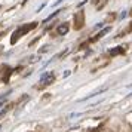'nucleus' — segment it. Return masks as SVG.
I'll list each match as a JSON object with an SVG mask.
<instances>
[{
  "instance_id": "f257e3e1",
  "label": "nucleus",
  "mask_w": 132,
  "mask_h": 132,
  "mask_svg": "<svg viewBox=\"0 0 132 132\" xmlns=\"http://www.w3.org/2000/svg\"><path fill=\"white\" fill-rule=\"evenodd\" d=\"M37 27V22H30V24H24V25H21L19 28H16L15 30V33L12 34V37H11V43L12 45H15V43L18 42V39L19 37H22V36H25L28 31H31V30H34Z\"/></svg>"
},
{
  "instance_id": "f03ea898",
  "label": "nucleus",
  "mask_w": 132,
  "mask_h": 132,
  "mask_svg": "<svg viewBox=\"0 0 132 132\" xmlns=\"http://www.w3.org/2000/svg\"><path fill=\"white\" fill-rule=\"evenodd\" d=\"M52 82H55V73H54V71L45 73L42 77H40V85H39V88L48 86V85H51Z\"/></svg>"
},
{
  "instance_id": "7ed1b4c3",
  "label": "nucleus",
  "mask_w": 132,
  "mask_h": 132,
  "mask_svg": "<svg viewBox=\"0 0 132 132\" xmlns=\"http://www.w3.org/2000/svg\"><path fill=\"white\" fill-rule=\"evenodd\" d=\"M74 28L76 30H80L82 27H83L85 24V15H83V11H80V12H77L76 15H74Z\"/></svg>"
},
{
  "instance_id": "20e7f679",
  "label": "nucleus",
  "mask_w": 132,
  "mask_h": 132,
  "mask_svg": "<svg viewBox=\"0 0 132 132\" xmlns=\"http://www.w3.org/2000/svg\"><path fill=\"white\" fill-rule=\"evenodd\" d=\"M68 30H70L68 22H62V24H60L56 27V34H58V36H64V34L68 33Z\"/></svg>"
},
{
  "instance_id": "39448f33",
  "label": "nucleus",
  "mask_w": 132,
  "mask_h": 132,
  "mask_svg": "<svg viewBox=\"0 0 132 132\" xmlns=\"http://www.w3.org/2000/svg\"><path fill=\"white\" fill-rule=\"evenodd\" d=\"M123 54H125V46H117V48H113L108 51L110 56H117V55H123Z\"/></svg>"
},
{
  "instance_id": "423d86ee",
  "label": "nucleus",
  "mask_w": 132,
  "mask_h": 132,
  "mask_svg": "<svg viewBox=\"0 0 132 132\" xmlns=\"http://www.w3.org/2000/svg\"><path fill=\"white\" fill-rule=\"evenodd\" d=\"M110 31H111V27H105V28H104L102 31H100V33H98V34H96L95 37H92V39H90L89 42L92 43V42H96V40H100L101 37H104L105 34H107V33H110Z\"/></svg>"
},
{
  "instance_id": "0eeeda50",
  "label": "nucleus",
  "mask_w": 132,
  "mask_h": 132,
  "mask_svg": "<svg viewBox=\"0 0 132 132\" xmlns=\"http://www.w3.org/2000/svg\"><path fill=\"white\" fill-rule=\"evenodd\" d=\"M60 12H61V11H55V12L52 13V15H49L48 18H46V19H45V21H43V22H45V24H46V22H49V21H51V19L54 18V16H56V15H58V13H60Z\"/></svg>"
},
{
  "instance_id": "6e6552de",
  "label": "nucleus",
  "mask_w": 132,
  "mask_h": 132,
  "mask_svg": "<svg viewBox=\"0 0 132 132\" xmlns=\"http://www.w3.org/2000/svg\"><path fill=\"white\" fill-rule=\"evenodd\" d=\"M7 110H9V105H7V107H5L3 110H0V117H3V116L6 114V111H7Z\"/></svg>"
},
{
  "instance_id": "1a4fd4ad",
  "label": "nucleus",
  "mask_w": 132,
  "mask_h": 132,
  "mask_svg": "<svg viewBox=\"0 0 132 132\" xmlns=\"http://www.w3.org/2000/svg\"><path fill=\"white\" fill-rule=\"evenodd\" d=\"M61 2H64V0H56V2H55V3H52V6H56V5H60V3H61Z\"/></svg>"
},
{
  "instance_id": "9d476101",
  "label": "nucleus",
  "mask_w": 132,
  "mask_h": 132,
  "mask_svg": "<svg viewBox=\"0 0 132 132\" xmlns=\"http://www.w3.org/2000/svg\"><path fill=\"white\" fill-rule=\"evenodd\" d=\"M2 51H3V46H2V45H0V52H2Z\"/></svg>"
},
{
  "instance_id": "9b49d317",
  "label": "nucleus",
  "mask_w": 132,
  "mask_h": 132,
  "mask_svg": "<svg viewBox=\"0 0 132 132\" xmlns=\"http://www.w3.org/2000/svg\"><path fill=\"white\" fill-rule=\"evenodd\" d=\"M0 129H2V126H0Z\"/></svg>"
}]
</instances>
